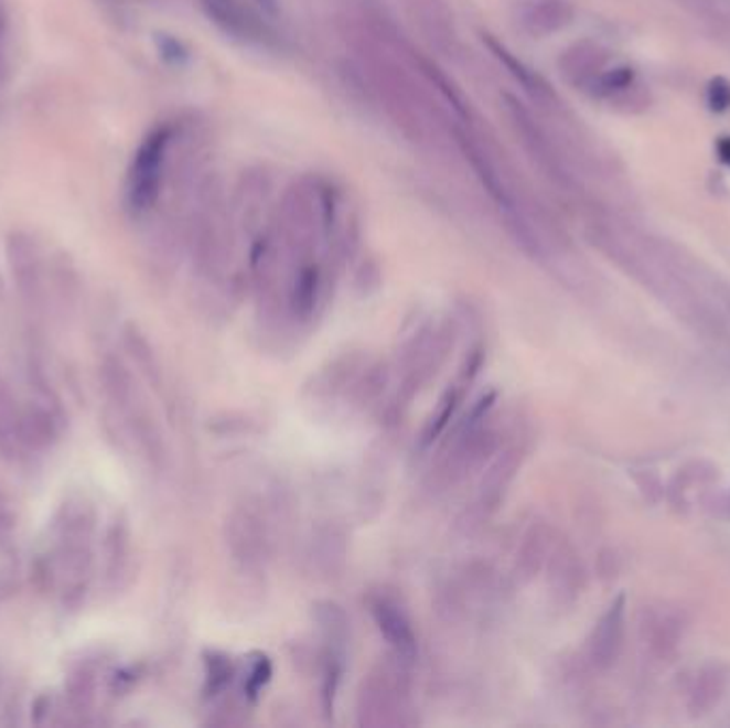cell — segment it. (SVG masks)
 <instances>
[{
    "label": "cell",
    "instance_id": "cell-12",
    "mask_svg": "<svg viewBox=\"0 0 730 728\" xmlns=\"http://www.w3.org/2000/svg\"><path fill=\"white\" fill-rule=\"evenodd\" d=\"M319 285H321V276H319L316 265H301L296 274L293 289H291V306H293V312L301 319H308L310 312L314 310Z\"/></svg>",
    "mask_w": 730,
    "mask_h": 728
},
{
    "label": "cell",
    "instance_id": "cell-10",
    "mask_svg": "<svg viewBox=\"0 0 730 728\" xmlns=\"http://www.w3.org/2000/svg\"><path fill=\"white\" fill-rule=\"evenodd\" d=\"M485 36H487L485 43L490 45V50L494 52V56L498 58L502 65L511 71V75H513V77H515V79H517L528 93H532L536 99H543V97L551 95V93H549V86L543 82V77H538L532 68L524 65L522 61H517V58H515L504 45H500L496 39H492L490 34H485Z\"/></svg>",
    "mask_w": 730,
    "mask_h": 728
},
{
    "label": "cell",
    "instance_id": "cell-7",
    "mask_svg": "<svg viewBox=\"0 0 730 728\" xmlns=\"http://www.w3.org/2000/svg\"><path fill=\"white\" fill-rule=\"evenodd\" d=\"M522 460H524V449L522 447H508L485 470V477H483L481 488H479V497H476V506L483 513H492L498 506L500 500L511 488V483L515 479V472L522 465Z\"/></svg>",
    "mask_w": 730,
    "mask_h": 728
},
{
    "label": "cell",
    "instance_id": "cell-5",
    "mask_svg": "<svg viewBox=\"0 0 730 728\" xmlns=\"http://www.w3.org/2000/svg\"><path fill=\"white\" fill-rule=\"evenodd\" d=\"M369 613L389 645L394 661L408 668L417 659V634L401 604L391 596L374 595L369 598Z\"/></svg>",
    "mask_w": 730,
    "mask_h": 728
},
{
    "label": "cell",
    "instance_id": "cell-8",
    "mask_svg": "<svg viewBox=\"0 0 730 728\" xmlns=\"http://www.w3.org/2000/svg\"><path fill=\"white\" fill-rule=\"evenodd\" d=\"M26 447L24 415L11 389L0 381V453L2 458H18Z\"/></svg>",
    "mask_w": 730,
    "mask_h": 728
},
{
    "label": "cell",
    "instance_id": "cell-11",
    "mask_svg": "<svg viewBox=\"0 0 730 728\" xmlns=\"http://www.w3.org/2000/svg\"><path fill=\"white\" fill-rule=\"evenodd\" d=\"M622 607L624 596L615 600V604L609 609V613L600 620L594 632V659L598 662H609L615 654V645L620 641V627H622Z\"/></svg>",
    "mask_w": 730,
    "mask_h": 728
},
{
    "label": "cell",
    "instance_id": "cell-18",
    "mask_svg": "<svg viewBox=\"0 0 730 728\" xmlns=\"http://www.w3.org/2000/svg\"><path fill=\"white\" fill-rule=\"evenodd\" d=\"M207 664H210V682H212V686L223 688L232 679V664L227 662V659H218V656H214Z\"/></svg>",
    "mask_w": 730,
    "mask_h": 728
},
{
    "label": "cell",
    "instance_id": "cell-6",
    "mask_svg": "<svg viewBox=\"0 0 730 728\" xmlns=\"http://www.w3.org/2000/svg\"><path fill=\"white\" fill-rule=\"evenodd\" d=\"M210 20L233 39L244 43H266V24L241 0H201Z\"/></svg>",
    "mask_w": 730,
    "mask_h": 728
},
{
    "label": "cell",
    "instance_id": "cell-22",
    "mask_svg": "<svg viewBox=\"0 0 730 728\" xmlns=\"http://www.w3.org/2000/svg\"><path fill=\"white\" fill-rule=\"evenodd\" d=\"M259 2L266 7L269 13H273V11H276V0H259Z\"/></svg>",
    "mask_w": 730,
    "mask_h": 728
},
{
    "label": "cell",
    "instance_id": "cell-9",
    "mask_svg": "<svg viewBox=\"0 0 730 728\" xmlns=\"http://www.w3.org/2000/svg\"><path fill=\"white\" fill-rule=\"evenodd\" d=\"M570 18V11L560 0H543L528 7L524 13V29L532 34H549L562 29Z\"/></svg>",
    "mask_w": 730,
    "mask_h": 728
},
{
    "label": "cell",
    "instance_id": "cell-16",
    "mask_svg": "<svg viewBox=\"0 0 730 728\" xmlns=\"http://www.w3.org/2000/svg\"><path fill=\"white\" fill-rule=\"evenodd\" d=\"M127 346H129L131 357L137 362V365L152 378L157 374V360H154V353H152L148 340L139 331L131 328L127 331Z\"/></svg>",
    "mask_w": 730,
    "mask_h": 728
},
{
    "label": "cell",
    "instance_id": "cell-19",
    "mask_svg": "<svg viewBox=\"0 0 730 728\" xmlns=\"http://www.w3.org/2000/svg\"><path fill=\"white\" fill-rule=\"evenodd\" d=\"M159 45H161V54L165 56L167 61H171V63H182L186 58V50L173 36H163L159 41Z\"/></svg>",
    "mask_w": 730,
    "mask_h": 728
},
{
    "label": "cell",
    "instance_id": "cell-1",
    "mask_svg": "<svg viewBox=\"0 0 730 728\" xmlns=\"http://www.w3.org/2000/svg\"><path fill=\"white\" fill-rule=\"evenodd\" d=\"M406 666L399 662L374 668L362 684L357 698V716L364 727H396L404 725L408 686H406Z\"/></svg>",
    "mask_w": 730,
    "mask_h": 728
},
{
    "label": "cell",
    "instance_id": "cell-3",
    "mask_svg": "<svg viewBox=\"0 0 730 728\" xmlns=\"http://www.w3.org/2000/svg\"><path fill=\"white\" fill-rule=\"evenodd\" d=\"M447 328H421L406 344L401 355V394L412 397L432 378L449 351Z\"/></svg>",
    "mask_w": 730,
    "mask_h": 728
},
{
    "label": "cell",
    "instance_id": "cell-20",
    "mask_svg": "<svg viewBox=\"0 0 730 728\" xmlns=\"http://www.w3.org/2000/svg\"><path fill=\"white\" fill-rule=\"evenodd\" d=\"M716 152H718V159L724 163V165L730 167V137H720L718 143H716Z\"/></svg>",
    "mask_w": 730,
    "mask_h": 728
},
{
    "label": "cell",
    "instance_id": "cell-21",
    "mask_svg": "<svg viewBox=\"0 0 730 728\" xmlns=\"http://www.w3.org/2000/svg\"><path fill=\"white\" fill-rule=\"evenodd\" d=\"M9 528H11V517H9V511H7V506L0 497V532H7Z\"/></svg>",
    "mask_w": 730,
    "mask_h": 728
},
{
    "label": "cell",
    "instance_id": "cell-13",
    "mask_svg": "<svg viewBox=\"0 0 730 728\" xmlns=\"http://www.w3.org/2000/svg\"><path fill=\"white\" fill-rule=\"evenodd\" d=\"M314 618L319 629L323 630L325 641L332 643L333 647H344L346 643V634H348V620L346 613L342 611V607H337L335 602H319L314 607Z\"/></svg>",
    "mask_w": 730,
    "mask_h": 728
},
{
    "label": "cell",
    "instance_id": "cell-17",
    "mask_svg": "<svg viewBox=\"0 0 730 728\" xmlns=\"http://www.w3.org/2000/svg\"><path fill=\"white\" fill-rule=\"evenodd\" d=\"M707 107L713 114H724L730 109V82L724 77H713L707 84Z\"/></svg>",
    "mask_w": 730,
    "mask_h": 728
},
{
    "label": "cell",
    "instance_id": "cell-2",
    "mask_svg": "<svg viewBox=\"0 0 730 728\" xmlns=\"http://www.w3.org/2000/svg\"><path fill=\"white\" fill-rule=\"evenodd\" d=\"M173 139L171 127H159L146 135L127 178V203L135 214L148 212L161 193L167 150Z\"/></svg>",
    "mask_w": 730,
    "mask_h": 728
},
{
    "label": "cell",
    "instance_id": "cell-4",
    "mask_svg": "<svg viewBox=\"0 0 730 728\" xmlns=\"http://www.w3.org/2000/svg\"><path fill=\"white\" fill-rule=\"evenodd\" d=\"M227 545L233 560L244 570L261 568L269 558L266 520L253 508H235L227 522Z\"/></svg>",
    "mask_w": 730,
    "mask_h": 728
},
{
    "label": "cell",
    "instance_id": "cell-15",
    "mask_svg": "<svg viewBox=\"0 0 730 728\" xmlns=\"http://www.w3.org/2000/svg\"><path fill=\"white\" fill-rule=\"evenodd\" d=\"M632 79H634V71L631 66H615L598 77L594 82V93L600 97H611L615 93L631 88Z\"/></svg>",
    "mask_w": 730,
    "mask_h": 728
},
{
    "label": "cell",
    "instance_id": "cell-14",
    "mask_svg": "<svg viewBox=\"0 0 730 728\" xmlns=\"http://www.w3.org/2000/svg\"><path fill=\"white\" fill-rule=\"evenodd\" d=\"M462 394H464V387H458V385H455L453 389H449V392L442 396V399H440V406H438L436 415H432V419H430V424H428V428H426V433H423V445H430L432 440H436V438L444 431L447 424H449L451 417H453V413H455L458 406H460Z\"/></svg>",
    "mask_w": 730,
    "mask_h": 728
}]
</instances>
